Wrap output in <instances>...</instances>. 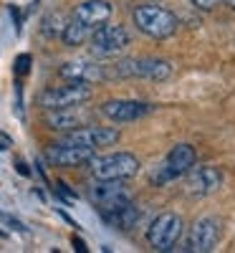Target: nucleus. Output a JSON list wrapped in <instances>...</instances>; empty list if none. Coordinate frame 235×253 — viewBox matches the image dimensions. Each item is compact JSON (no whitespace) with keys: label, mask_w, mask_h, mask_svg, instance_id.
Here are the masks:
<instances>
[{"label":"nucleus","mask_w":235,"mask_h":253,"mask_svg":"<svg viewBox=\"0 0 235 253\" xmlns=\"http://www.w3.org/2000/svg\"><path fill=\"white\" fill-rule=\"evenodd\" d=\"M132 18H134L137 31L149 36V38H155V41L175 36V31L180 26L177 15L172 10L162 8V5H139V8H134Z\"/></svg>","instance_id":"f257e3e1"},{"label":"nucleus","mask_w":235,"mask_h":253,"mask_svg":"<svg viewBox=\"0 0 235 253\" xmlns=\"http://www.w3.org/2000/svg\"><path fill=\"white\" fill-rule=\"evenodd\" d=\"M91 175L96 180H129L139 172V160L132 152H112L89 160Z\"/></svg>","instance_id":"f03ea898"},{"label":"nucleus","mask_w":235,"mask_h":253,"mask_svg":"<svg viewBox=\"0 0 235 253\" xmlns=\"http://www.w3.org/2000/svg\"><path fill=\"white\" fill-rule=\"evenodd\" d=\"M172 74V66L164 58L155 56H139V58H124L114 63L112 76L117 79H149V81H164Z\"/></svg>","instance_id":"7ed1b4c3"},{"label":"nucleus","mask_w":235,"mask_h":253,"mask_svg":"<svg viewBox=\"0 0 235 253\" xmlns=\"http://www.w3.org/2000/svg\"><path fill=\"white\" fill-rule=\"evenodd\" d=\"M91 86L89 84H81V81H69L63 86H51L46 91H40L38 104L43 107L46 112L51 109H69V107H81L91 99Z\"/></svg>","instance_id":"20e7f679"},{"label":"nucleus","mask_w":235,"mask_h":253,"mask_svg":"<svg viewBox=\"0 0 235 253\" xmlns=\"http://www.w3.org/2000/svg\"><path fill=\"white\" fill-rule=\"evenodd\" d=\"M195 160H197L195 147L177 144L175 150H169V155L152 170V177H149V180H152V185H167V182L182 177L190 167L195 165Z\"/></svg>","instance_id":"39448f33"},{"label":"nucleus","mask_w":235,"mask_h":253,"mask_svg":"<svg viewBox=\"0 0 235 253\" xmlns=\"http://www.w3.org/2000/svg\"><path fill=\"white\" fill-rule=\"evenodd\" d=\"M182 218L175 213H162L155 218V223L147 230V241L155 251H175V246L182 238Z\"/></svg>","instance_id":"423d86ee"},{"label":"nucleus","mask_w":235,"mask_h":253,"mask_svg":"<svg viewBox=\"0 0 235 253\" xmlns=\"http://www.w3.org/2000/svg\"><path fill=\"white\" fill-rule=\"evenodd\" d=\"M182 177H185L187 195L205 198V195L218 193V190L223 187V172L215 165H192Z\"/></svg>","instance_id":"0eeeda50"},{"label":"nucleus","mask_w":235,"mask_h":253,"mask_svg":"<svg viewBox=\"0 0 235 253\" xmlns=\"http://www.w3.org/2000/svg\"><path fill=\"white\" fill-rule=\"evenodd\" d=\"M89 195H91V203L99 208V213L132 203V193L126 190L124 180H96L89 190Z\"/></svg>","instance_id":"6e6552de"},{"label":"nucleus","mask_w":235,"mask_h":253,"mask_svg":"<svg viewBox=\"0 0 235 253\" xmlns=\"http://www.w3.org/2000/svg\"><path fill=\"white\" fill-rule=\"evenodd\" d=\"M91 43V53L96 56H117L129 46V33L124 26H99L94 28V33L89 36Z\"/></svg>","instance_id":"1a4fd4ad"},{"label":"nucleus","mask_w":235,"mask_h":253,"mask_svg":"<svg viewBox=\"0 0 235 253\" xmlns=\"http://www.w3.org/2000/svg\"><path fill=\"white\" fill-rule=\"evenodd\" d=\"M155 112V104L149 101H137V99H109L101 104V114L106 119H112L117 124H126V122H137L144 119Z\"/></svg>","instance_id":"9d476101"},{"label":"nucleus","mask_w":235,"mask_h":253,"mask_svg":"<svg viewBox=\"0 0 235 253\" xmlns=\"http://www.w3.org/2000/svg\"><path fill=\"white\" fill-rule=\"evenodd\" d=\"M218 241H220V220L212 218V215H202L190 228V238H187L185 248H180V251L210 253V251H215Z\"/></svg>","instance_id":"9b49d317"},{"label":"nucleus","mask_w":235,"mask_h":253,"mask_svg":"<svg viewBox=\"0 0 235 253\" xmlns=\"http://www.w3.org/2000/svg\"><path fill=\"white\" fill-rule=\"evenodd\" d=\"M119 129L114 126H78V129H71L63 134L61 142H71V144H83L91 147V150H101V147H112L119 142Z\"/></svg>","instance_id":"f8f14e48"},{"label":"nucleus","mask_w":235,"mask_h":253,"mask_svg":"<svg viewBox=\"0 0 235 253\" xmlns=\"http://www.w3.org/2000/svg\"><path fill=\"white\" fill-rule=\"evenodd\" d=\"M96 150L83 144H71V142H56L46 150V160L56 167H78V165H89Z\"/></svg>","instance_id":"ddd939ff"},{"label":"nucleus","mask_w":235,"mask_h":253,"mask_svg":"<svg viewBox=\"0 0 235 253\" xmlns=\"http://www.w3.org/2000/svg\"><path fill=\"white\" fill-rule=\"evenodd\" d=\"M58 74L66 79V81H81V84H96L106 79V71L101 63L89 61V58H74L66 61L63 66L58 69Z\"/></svg>","instance_id":"4468645a"},{"label":"nucleus","mask_w":235,"mask_h":253,"mask_svg":"<svg viewBox=\"0 0 235 253\" xmlns=\"http://www.w3.org/2000/svg\"><path fill=\"white\" fill-rule=\"evenodd\" d=\"M71 18L78 20V23H83V26H89L94 31V28L104 26L106 20L112 18V3H109V0H83L81 5H76Z\"/></svg>","instance_id":"2eb2a0df"},{"label":"nucleus","mask_w":235,"mask_h":253,"mask_svg":"<svg viewBox=\"0 0 235 253\" xmlns=\"http://www.w3.org/2000/svg\"><path fill=\"white\" fill-rule=\"evenodd\" d=\"M86 117L78 112V107H69V109H51L46 114V126L53 132H71L83 126Z\"/></svg>","instance_id":"dca6fc26"},{"label":"nucleus","mask_w":235,"mask_h":253,"mask_svg":"<svg viewBox=\"0 0 235 253\" xmlns=\"http://www.w3.org/2000/svg\"><path fill=\"white\" fill-rule=\"evenodd\" d=\"M101 218H104V223H109L119 230H129L139 220V208L132 200V203H126L121 208H114V210H101Z\"/></svg>","instance_id":"f3484780"},{"label":"nucleus","mask_w":235,"mask_h":253,"mask_svg":"<svg viewBox=\"0 0 235 253\" xmlns=\"http://www.w3.org/2000/svg\"><path fill=\"white\" fill-rule=\"evenodd\" d=\"M91 33H94V31H91L89 26H83V23H78V20L69 18L66 26H63V31H61V41H63V46L76 48V46H83V43H86Z\"/></svg>","instance_id":"a211bd4d"},{"label":"nucleus","mask_w":235,"mask_h":253,"mask_svg":"<svg viewBox=\"0 0 235 253\" xmlns=\"http://www.w3.org/2000/svg\"><path fill=\"white\" fill-rule=\"evenodd\" d=\"M63 26H66V18H63L61 13H51V15H46L43 18V36H48V38H56V36H61V31H63Z\"/></svg>","instance_id":"6ab92c4d"},{"label":"nucleus","mask_w":235,"mask_h":253,"mask_svg":"<svg viewBox=\"0 0 235 253\" xmlns=\"http://www.w3.org/2000/svg\"><path fill=\"white\" fill-rule=\"evenodd\" d=\"M28 69H31V56H28V53L18 56V61H15V74L23 76V74H28Z\"/></svg>","instance_id":"aec40b11"},{"label":"nucleus","mask_w":235,"mask_h":253,"mask_svg":"<svg viewBox=\"0 0 235 253\" xmlns=\"http://www.w3.org/2000/svg\"><path fill=\"white\" fill-rule=\"evenodd\" d=\"M220 3H223V0H192V5H195L197 10H205V13L207 10H215Z\"/></svg>","instance_id":"412c9836"},{"label":"nucleus","mask_w":235,"mask_h":253,"mask_svg":"<svg viewBox=\"0 0 235 253\" xmlns=\"http://www.w3.org/2000/svg\"><path fill=\"white\" fill-rule=\"evenodd\" d=\"M0 220L8 223L13 230H20V233H26V230H28V228H26L23 223H20V220H15V218H10V215H5V213H0Z\"/></svg>","instance_id":"4be33fe9"},{"label":"nucleus","mask_w":235,"mask_h":253,"mask_svg":"<svg viewBox=\"0 0 235 253\" xmlns=\"http://www.w3.org/2000/svg\"><path fill=\"white\" fill-rule=\"evenodd\" d=\"M71 243H74V248H76V251H81V253H83V251H89V248H86V243H83L81 238H71Z\"/></svg>","instance_id":"5701e85b"},{"label":"nucleus","mask_w":235,"mask_h":253,"mask_svg":"<svg viewBox=\"0 0 235 253\" xmlns=\"http://www.w3.org/2000/svg\"><path fill=\"white\" fill-rule=\"evenodd\" d=\"M18 172H20V175H28V167H26L23 162H18Z\"/></svg>","instance_id":"b1692460"},{"label":"nucleus","mask_w":235,"mask_h":253,"mask_svg":"<svg viewBox=\"0 0 235 253\" xmlns=\"http://www.w3.org/2000/svg\"><path fill=\"white\" fill-rule=\"evenodd\" d=\"M223 3H225V5L230 8V10H235V0H223Z\"/></svg>","instance_id":"393cba45"}]
</instances>
